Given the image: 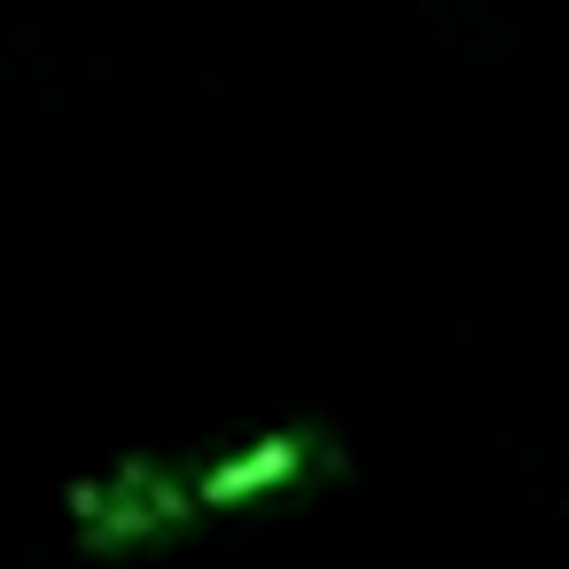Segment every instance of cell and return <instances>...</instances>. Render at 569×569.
Returning <instances> with one entry per match:
<instances>
[{
	"mask_svg": "<svg viewBox=\"0 0 569 569\" xmlns=\"http://www.w3.org/2000/svg\"><path fill=\"white\" fill-rule=\"evenodd\" d=\"M63 507H71V530H79L87 553H133V546L172 538L203 499H196V483L180 468H164L149 452H126L102 476H79L63 491Z\"/></svg>",
	"mask_w": 569,
	"mask_h": 569,
	"instance_id": "1",
	"label": "cell"
},
{
	"mask_svg": "<svg viewBox=\"0 0 569 569\" xmlns=\"http://www.w3.org/2000/svg\"><path fill=\"white\" fill-rule=\"evenodd\" d=\"M312 468H328V445H320L312 429H273V437H258L250 452L219 460V468L196 483V499H203V507H242V499H266V491H281V483H305Z\"/></svg>",
	"mask_w": 569,
	"mask_h": 569,
	"instance_id": "2",
	"label": "cell"
}]
</instances>
